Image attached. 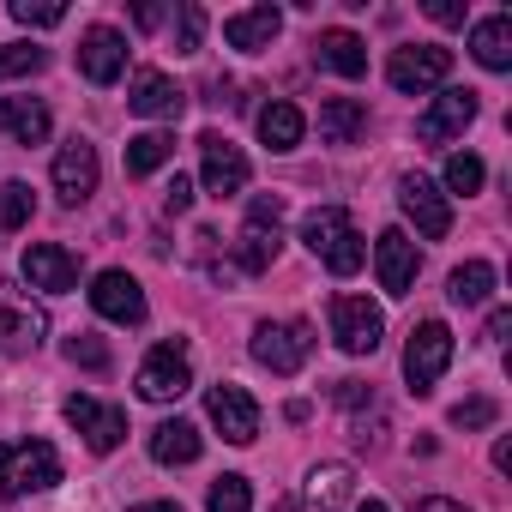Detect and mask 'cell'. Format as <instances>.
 <instances>
[{
	"instance_id": "cell-1",
	"label": "cell",
	"mask_w": 512,
	"mask_h": 512,
	"mask_svg": "<svg viewBox=\"0 0 512 512\" xmlns=\"http://www.w3.org/2000/svg\"><path fill=\"white\" fill-rule=\"evenodd\" d=\"M302 241H308L314 260H326V272H338V278H356L362 260H368V247H362V235H356V223H350L344 205H320V211H308Z\"/></svg>"
},
{
	"instance_id": "cell-2",
	"label": "cell",
	"mask_w": 512,
	"mask_h": 512,
	"mask_svg": "<svg viewBox=\"0 0 512 512\" xmlns=\"http://www.w3.org/2000/svg\"><path fill=\"white\" fill-rule=\"evenodd\" d=\"M61 482V452L49 440H0V500H25Z\"/></svg>"
},
{
	"instance_id": "cell-3",
	"label": "cell",
	"mask_w": 512,
	"mask_h": 512,
	"mask_svg": "<svg viewBox=\"0 0 512 512\" xmlns=\"http://www.w3.org/2000/svg\"><path fill=\"white\" fill-rule=\"evenodd\" d=\"M284 247V199L278 193H260L247 205V223L235 235V272H272Z\"/></svg>"
},
{
	"instance_id": "cell-4",
	"label": "cell",
	"mask_w": 512,
	"mask_h": 512,
	"mask_svg": "<svg viewBox=\"0 0 512 512\" xmlns=\"http://www.w3.org/2000/svg\"><path fill=\"white\" fill-rule=\"evenodd\" d=\"M386 79L404 97H428V91H440L452 79V49H440V43H404V49H392Z\"/></svg>"
},
{
	"instance_id": "cell-5",
	"label": "cell",
	"mask_w": 512,
	"mask_h": 512,
	"mask_svg": "<svg viewBox=\"0 0 512 512\" xmlns=\"http://www.w3.org/2000/svg\"><path fill=\"white\" fill-rule=\"evenodd\" d=\"M446 368H452V332H446V320H422L410 332V344H404V380H410V392L428 398Z\"/></svg>"
},
{
	"instance_id": "cell-6",
	"label": "cell",
	"mask_w": 512,
	"mask_h": 512,
	"mask_svg": "<svg viewBox=\"0 0 512 512\" xmlns=\"http://www.w3.org/2000/svg\"><path fill=\"white\" fill-rule=\"evenodd\" d=\"M314 356V326L308 320H266L260 332H253V362L272 368V374H302Z\"/></svg>"
},
{
	"instance_id": "cell-7",
	"label": "cell",
	"mask_w": 512,
	"mask_h": 512,
	"mask_svg": "<svg viewBox=\"0 0 512 512\" xmlns=\"http://www.w3.org/2000/svg\"><path fill=\"white\" fill-rule=\"evenodd\" d=\"M187 386H193L187 338H163V344L139 362V398H151V404H175Z\"/></svg>"
},
{
	"instance_id": "cell-8",
	"label": "cell",
	"mask_w": 512,
	"mask_h": 512,
	"mask_svg": "<svg viewBox=\"0 0 512 512\" xmlns=\"http://www.w3.org/2000/svg\"><path fill=\"white\" fill-rule=\"evenodd\" d=\"M332 338L344 356H374L386 338V314L368 296H332Z\"/></svg>"
},
{
	"instance_id": "cell-9",
	"label": "cell",
	"mask_w": 512,
	"mask_h": 512,
	"mask_svg": "<svg viewBox=\"0 0 512 512\" xmlns=\"http://www.w3.org/2000/svg\"><path fill=\"white\" fill-rule=\"evenodd\" d=\"M43 338H49L43 308L19 284H0V356H31Z\"/></svg>"
},
{
	"instance_id": "cell-10",
	"label": "cell",
	"mask_w": 512,
	"mask_h": 512,
	"mask_svg": "<svg viewBox=\"0 0 512 512\" xmlns=\"http://www.w3.org/2000/svg\"><path fill=\"white\" fill-rule=\"evenodd\" d=\"M205 416L217 422V434L229 446H253V440H260V404H253L247 386H235V380H223V386L205 392Z\"/></svg>"
},
{
	"instance_id": "cell-11",
	"label": "cell",
	"mask_w": 512,
	"mask_h": 512,
	"mask_svg": "<svg viewBox=\"0 0 512 512\" xmlns=\"http://www.w3.org/2000/svg\"><path fill=\"white\" fill-rule=\"evenodd\" d=\"M350 494H356V464H314L308 482H302V494L284 500V506H272V512H344Z\"/></svg>"
},
{
	"instance_id": "cell-12",
	"label": "cell",
	"mask_w": 512,
	"mask_h": 512,
	"mask_svg": "<svg viewBox=\"0 0 512 512\" xmlns=\"http://www.w3.org/2000/svg\"><path fill=\"white\" fill-rule=\"evenodd\" d=\"M398 205H404V217L416 223L422 241H446L452 235V205H446V193L428 175H404L398 181Z\"/></svg>"
},
{
	"instance_id": "cell-13",
	"label": "cell",
	"mask_w": 512,
	"mask_h": 512,
	"mask_svg": "<svg viewBox=\"0 0 512 512\" xmlns=\"http://www.w3.org/2000/svg\"><path fill=\"white\" fill-rule=\"evenodd\" d=\"M19 272H25L31 290H43V296H67V290H79V260H73L61 241H31V247H25V260H19Z\"/></svg>"
},
{
	"instance_id": "cell-14",
	"label": "cell",
	"mask_w": 512,
	"mask_h": 512,
	"mask_svg": "<svg viewBox=\"0 0 512 512\" xmlns=\"http://www.w3.org/2000/svg\"><path fill=\"white\" fill-rule=\"evenodd\" d=\"M97 145L91 139H67L61 151H55V193H61V205H85L91 193H97Z\"/></svg>"
},
{
	"instance_id": "cell-15",
	"label": "cell",
	"mask_w": 512,
	"mask_h": 512,
	"mask_svg": "<svg viewBox=\"0 0 512 512\" xmlns=\"http://www.w3.org/2000/svg\"><path fill=\"white\" fill-rule=\"evenodd\" d=\"M61 416L85 434V446H91V452H115V446H121V434H127V410L97 404V398H85V392H73V398L61 404Z\"/></svg>"
},
{
	"instance_id": "cell-16",
	"label": "cell",
	"mask_w": 512,
	"mask_h": 512,
	"mask_svg": "<svg viewBox=\"0 0 512 512\" xmlns=\"http://www.w3.org/2000/svg\"><path fill=\"white\" fill-rule=\"evenodd\" d=\"M79 73H85L91 85H115V79L127 73V37H121L115 25H91V31L79 37Z\"/></svg>"
},
{
	"instance_id": "cell-17",
	"label": "cell",
	"mask_w": 512,
	"mask_h": 512,
	"mask_svg": "<svg viewBox=\"0 0 512 512\" xmlns=\"http://www.w3.org/2000/svg\"><path fill=\"white\" fill-rule=\"evenodd\" d=\"M470 121H476V91H440V97L416 115V139H422V145H446V139H458Z\"/></svg>"
},
{
	"instance_id": "cell-18",
	"label": "cell",
	"mask_w": 512,
	"mask_h": 512,
	"mask_svg": "<svg viewBox=\"0 0 512 512\" xmlns=\"http://www.w3.org/2000/svg\"><path fill=\"white\" fill-rule=\"evenodd\" d=\"M199 157H205V193L211 199H235L247 187V157L223 133H199Z\"/></svg>"
},
{
	"instance_id": "cell-19",
	"label": "cell",
	"mask_w": 512,
	"mask_h": 512,
	"mask_svg": "<svg viewBox=\"0 0 512 512\" xmlns=\"http://www.w3.org/2000/svg\"><path fill=\"white\" fill-rule=\"evenodd\" d=\"M91 308L115 326H139L145 320V290L133 272H97L91 278Z\"/></svg>"
},
{
	"instance_id": "cell-20",
	"label": "cell",
	"mask_w": 512,
	"mask_h": 512,
	"mask_svg": "<svg viewBox=\"0 0 512 512\" xmlns=\"http://www.w3.org/2000/svg\"><path fill=\"white\" fill-rule=\"evenodd\" d=\"M127 109H133V115H145V121H181V109H187V91H181L169 73L145 67V73H133Z\"/></svg>"
},
{
	"instance_id": "cell-21",
	"label": "cell",
	"mask_w": 512,
	"mask_h": 512,
	"mask_svg": "<svg viewBox=\"0 0 512 512\" xmlns=\"http://www.w3.org/2000/svg\"><path fill=\"white\" fill-rule=\"evenodd\" d=\"M416 241L404 235V229H386L380 241H374V272H380V290L386 296H410V284H416Z\"/></svg>"
},
{
	"instance_id": "cell-22",
	"label": "cell",
	"mask_w": 512,
	"mask_h": 512,
	"mask_svg": "<svg viewBox=\"0 0 512 512\" xmlns=\"http://www.w3.org/2000/svg\"><path fill=\"white\" fill-rule=\"evenodd\" d=\"M278 31H284V13H278V7H247V13H229V19H223V43L241 49V55L272 49Z\"/></svg>"
},
{
	"instance_id": "cell-23",
	"label": "cell",
	"mask_w": 512,
	"mask_h": 512,
	"mask_svg": "<svg viewBox=\"0 0 512 512\" xmlns=\"http://www.w3.org/2000/svg\"><path fill=\"white\" fill-rule=\"evenodd\" d=\"M314 61H320L326 73H338V79H362V73H368V43H362L356 31H320Z\"/></svg>"
},
{
	"instance_id": "cell-24",
	"label": "cell",
	"mask_w": 512,
	"mask_h": 512,
	"mask_svg": "<svg viewBox=\"0 0 512 512\" xmlns=\"http://www.w3.org/2000/svg\"><path fill=\"white\" fill-rule=\"evenodd\" d=\"M0 133H13L19 145L49 139V103L43 97H0Z\"/></svg>"
},
{
	"instance_id": "cell-25",
	"label": "cell",
	"mask_w": 512,
	"mask_h": 512,
	"mask_svg": "<svg viewBox=\"0 0 512 512\" xmlns=\"http://www.w3.org/2000/svg\"><path fill=\"white\" fill-rule=\"evenodd\" d=\"M368 133V103L356 97H326L320 103V139L326 145H356Z\"/></svg>"
},
{
	"instance_id": "cell-26",
	"label": "cell",
	"mask_w": 512,
	"mask_h": 512,
	"mask_svg": "<svg viewBox=\"0 0 512 512\" xmlns=\"http://www.w3.org/2000/svg\"><path fill=\"white\" fill-rule=\"evenodd\" d=\"M470 55H476L488 73H506V67H512V19H506V13L482 19V25L470 31Z\"/></svg>"
},
{
	"instance_id": "cell-27",
	"label": "cell",
	"mask_w": 512,
	"mask_h": 512,
	"mask_svg": "<svg viewBox=\"0 0 512 512\" xmlns=\"http://www.w3.org/2000/svg\"><path fill=\"white\" fill-rule=\"evenodd\" d=\"M302 133H308V115H302L296 103H284V97H278V103H266V109H260V139H266L272 151H296V145H302Z\"/></svg>"
},
{
	"instance_id": "cell-28",
	"label": "cell",
	"mask_w": 512,
	"mask_h": 512,
	"mask_svg": "<svg viewBox=\"0 0 512 512\" xmlns=\"http://www.w3.org/2000/svg\"><path fill=\"white\" fill-rule=\"evenodd\" d=\"M199 446H205V440H199V428H193V422H181V416L151 428V458H157V464H193V458H199Z\"/></svg>"
},
{
	"instance_id": "cell-29",
	"label": "cell",
	"mask_w": 512,
	"mask_h": 512,
	"mask_svg": "<svg viewBox=\"0 0 512 512\" xmlns=\"http://www.w3.org/2000/svg\"><path fill=\"white\" fill-rule=\"evenodd\" d=\"M446 296H452L458 308H482V302L494 296V266H488V260H464V266L446 278Z\"/></svg>"
},
{
	"instance_id": "cell-30",
	"label": "cell",
	"mask_w": 512,
	"mask_h": 512,
	"mask_svg": "<svg viewBox=\"0 0 512 512\" xmlns=\"http://www.w3.org/2000/svg\"><path fill=\"white\" fill-rule=\"evenodd\" d=\"M169 157H175V133H139V139H127V175L133 181L157 175Z\"/></svg>"
},
{
	"instance_id": "cell-31",
	"label": "cell",
	"mask_w": 512,
	"mask_h": 512,
	"mask_svg": "<svg viewBox=\"0 0 512 512\" xmlns=\"http://www.w3.org/2000/svg\"><path fill=\"white\" fill-rule=\"evenodd\" d=\"M31 211H37V199H31V187H25V181H0V235L25 229V223H31Z\"/></svg>"
},
{
	"instance_id": "cell-32",
	"label": "cell",
	"mask_w": 512,
	"mask_h": 512,
	"mask_svg": "<svg viewBox=\"0 0 512 512\" xmlns=\"http://www.w3.org/2000/svg\"><path fill=\"white\" fill-rule=\"evenodd\" d=\"M482 181H488V169H482L476 151H452V157H446V187H452V193L470 199V193H482Z\"/></svg>"
},
{
	"instance_id": "cell-33",
	"label": "cell",
	"mask_w": 512,
	"mask_h": 512,
	"mask_svg": "<svg viewBox=\"0 0 512 512\" xmlns=\"http://www.w3.org/2000/svg\"><path fill=\"white\" fill-rule=\"evenodd\" d=\"M205 512H253V488L247 476H217L205 494Z\"/></svg>"
},
{
	"instance_id": "cell-34",
	"label": "cell",
	"mask_w": 512,
	"mask_h": 512,
	"mask_svg": "<svg viewBox=\"0 0 512 512\" xmlns=\"http://www.w3.org/2000/svg\"><path fill=\"white\" fill-rule=\"evenodd\" d=\"M49 67V49L37 43H7L0 49V79H25V73H43Z\"/></svg>"
},
{
	"instance_id": "cell-35",
	"label": "cell",
	"mask_w": 512,
	"mask_h": 512,
	"mask_svg": "<svg viewBox=\"0 0 512 512\" xmlns=\"http://www.w3.org/2000/svg\"><path fill=\"white\" fill-rule=\"evenodd\" d=\"M199 37H205V7H199V0H187L181 25H175V55H199Z\"/></svg>"
},
{
	"instance_id": "cell-36",
	"label": "cell",
	"mask_w": 512,
	"mask_h": 512,
	"mask_svg": "<svg viewBox=\"0 0 512 512\" xmlns=\"http://www.w3.org/2000/svg\"><path fill=\"white\" fill-rule=\"evenodd\" d=\"M67 362H85V368H109V344H103V338H91V332H79V338H67Z\"/></svg>"
},
{
	"instance_id": "cell-37",
	"label": "cell",
	"mask_w": 512,
	"mask_h": 512,
	"mask_svg": "<svg viewBox=\"0 0 512 512\" xmlns=\"http://www.w3.org/2000/svg\"><path fill=\"white\" fill-rule=\"evenodd\" d=\"M494 416H500V404H494V398H464V404L452 410V428H488Z\"/></svg>"
},
{
	"instance_id": "cell-38",
	"label": "cell",
	"mask_w": 512,
	"mask_h": 512,
	"mask_svg": "<svg viewBox=\"0 0 512 512\" xmlns=\"http://www.w3.org/2000/svg\"><path fill=\"white\" fill-rule=\"evenodd\" d=\"M13 19H19L25 31H49V25L67 19V7H31V0H13Z\"/></svg>"
},
{
	"instance_id": "cell-39",
	"label": "cell",
	"mask_w": 512,
	"mask_h": 512,
	"mask_svg": "<svg viewBox=\"0 0 512 512\" xmlns=\"http://www.w3.org/2000/svg\"><path fill=\"white\" fill-rule=\"evenodd\" d=\"M187 205H193V181H187V175H175V181L163 187V211H169V217H181Z\"/></svg>"
},
{
	"instance_id": "cell-40",
	"label": "cell",
	"mask_w": 512,
	"mask_h": 512,
	"mask_svg": "<svg viewBox=\"0 0 512 512\" xmlns=\"http://www.w3.org/2000/svg\"><path fill=\"white\" fill-rule=\"evenodd\" d=\"M344 410H362V404H374V386H362V380H338V392H332Z\"/></svg>"
},
{
	"instance_id": "cell-41",
	"label": "cell",
	"mask_w": 512,
	"mask_h": 512,
	"mask_svg": "<svg viewBox=\"0 0 512 512\" xmlns=\"http://www.w3.org/2000/svg\"><path fill=\"white\" fill-rule=\"evenodd\" d=\"M434 25H464V0H428V7H422Z\"/></svg>"
},
{
	"instance_id": "cell-42",
	"label": "cell",
	"mask_w": 512,
	"mask_h": 512,
	"mask_svg": "<svg viewBox=\"0 0 512 512\" xmlns=\"http://www.w3.org/2000/svg\"><path fill=\"white\" fill-rule=\"evenodd\" d=\"M506 332H512V314H506V308H494V314H488V326H482V338H488V344H500Z\"/></svg>"
},
{
	"instance_id": "cell-43",
	"label": "cell",
	"mask_w": 512,
	"mask_h": 512,
	"mask_svg": "<svg viewBox=\"0 0 512 512\" xmlns=\"http://www.w3.org/2000/svg\"><path fill=\"white\" fill-rule=\"evenodd\" d=\"M410 512H464V506H458V500H446V494H428V500H416Z\"/></svg>"
},
{
	"instance_id": "cell-44",
	"label": "cell",
	"mask_w": 512,
	"mask_h": 512,
	"mask_svg": "<svg viewBox=\"0 0 512 512\" xmlns=\"http://www.w3.org/2000/svg\"><path fill=\"white\" fill-rule=\"evenodd\" d=\"M133 25H139V31H157V25H163V7H151V0H145V7L133 13Z\"/></svg>"
},
{
	"instance_id": "cell-45",
	"label": "cell",
	"mask_w": 512,
	"mask_h": 512,
	"mask_svg": "<svg viewBox=\"0 0 512 512\" xmlns=\"http://www.w3.org/2000/svg\"><path fill=\"white\" fill-rule=\"evenodd\" d=\"M494 470L512 476V440H494Z\"/></svg>"
},
{
	"instance_id": "cell-46",
	"label": "cell",
	"mask_w": 512,
	"mask_h": 512,
	"mask_svg": "<svg viewBox=\"0 0 512 512\" xmlns=\"http://www.w3.org/2000/svg\"><path fill=\"white\" fill-rule=\"evenodd\" d=\"M133 512H181V506H169V500H145V506H133Z\"/></svg>"
},
{
	"instance_id": "cell-47",
	"label": "cell",
	"mask_w": 512,
	"mask_h": 512,
	"mask_svg": "<svg viewBox=\"0 0 512 512\" xmlns=\"http://www.w3.org/2000/svg\"><path fill=\"white\" fill-rule=\"evenodd\" d=\"M356 512H386V506H380V500H362V506H356Z\"/></svg>"
}]
</instances>
